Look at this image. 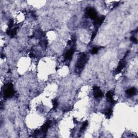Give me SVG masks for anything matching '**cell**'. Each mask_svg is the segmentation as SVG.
Returning <instances> with one entry per match:
<instances>
[{"label":"cell","instance_id":"cell-1","mask_svg":"<svg viewBox=\"0 0 138 138\" xmlns=\"http://www.w3.org/2000/svg\"><path fill=\"white\" fill-rule=\"evenodd\" d=\"M88 57L85 53H82L79 56L78 61L75 64V71L77 74H80L85 67L86 63H87Z\"/></svg>","mask_w":138,"mask_h":138},{"label":"cell","instance_id":"cell-2","mask_svg":"<svg viewBox=\"0 0 138 138\" xmlns=\"http://www.w3.org/2000/svg\"><path fill=\"white\" fill-rule=\"evenodd\" d=\"M15 93V91L13 90V85L12 84H8L5 86V88L4 91V96L5 98H11Z\"/></svg>","mask_w":138,"mask_h":138},{"label":"cell","instance_id":"cell-3","mask_svg":"<svg viewBox=\"0 0 138 138\" xmlns=\"http://www.w3.org/2000/svg\"><path fill=\"white\" fill-rule=\"evenodd\" d=\"M86 14L89 18L92 19V20H96L98 17V16H97V13L96 10L92 8H86Z\"/></svg>","mask_w":138,"mask_h":138},{"label":"cell","instance_id":"cell-4","mask_svg":"<svg viewBox=\"0 0 138 138\" xmlns=\"http://www.w3.org/2000/svg\"><path fill=\"white\" fill-rule=\"evenodd\" d=\"M93 94L94 96L96 98H101V97L103 96V93L102 92V91H101L100 88L98 86H94L93 88Z\"/></svg>","mask_w":138,"mask_h":138},{"label":"cell","instance_id":"cell-5","mask_svg":"<svg viewBox=\"0 0 138 138\" xmlns=\"http://www.w3.org/2000/svg\"><path fill=\"white\" fill-rule=\"evenodd\" d=\"M74 52H75V49L74 48L71 49L67 51L64 56L65 59L66 60H68V61L71 60L72 58L73 55L74 54Z\"/></svg>","mask_w":138,"mask_h":138},{"label":"cell","instance_id":"cell-6","mask_svg":"<svg viewBox=\"0 0 138 138\" xmlns=\"http://www.w3.org/2000/svg\"><path fill=\"white\" fill-rule=\"evenodd\" d=\"M125 65H126L125 61H124L123 60L121 61L118 64L117 68L115 70V74H119V73L122 71V70L124 69V67L125 66Z\"/></svg>","mask_w":138,"mask_h":138},{"label":"cell","instance_id":"cell-7","mask_svg":"<svg viewBox=\"0 0 138 138\" xmlns=\"http://www.w3.org/2000/svg\"><path fill=\"white\" fill-rule=\"evenodd\" d=\"M113 92L111 91H110L109 92H107L106 94V98L107 99V100L109 101L111 104H114L116 102V101H115L113 99Z\"/></svg>","mask_w":138,"mask_h":138},{"label":"cell","instance_id":"cell-8","mask_svg":"<svg viewBox=\"0 0 138 138\" xmlns=\"http://www.w3.org/2000/svg\"><path fill=\"white\" fill-rule=\"evenodd\" d=\"M51 121H48L47 122H46L44 125H43L42 127H41V131H42V132L43 133L46 134L47 133V132H48V130L49 128L50 127V126L51 125Z\"/></svg>","mask_w":138,"mask_h":138},{"label":"cell","instance_id":"cell-9","mask_svg":"<svg viewBox=\"0 0 138 138\" xmlns=\"http://www.w3.org/2000/svg\"><path fill=\"white\" fill-rule=\"evenodd\" d=\"M105 18V16H101L100 17H97L96 20H94V25L99 26L102 23H103Z\"/></svg>","mask_w":138,"mask_h":138},{"label":"cell","instance_id":"cell-10","mask_svg":"<svg viewBox=\"0 0 138 138\" xmlns=\"http://www.w3.org/2000/svg\"><path fill=\"white\" fill-rule=\"evenodd\" d=\"M17 28H15L11 29H8L7 31V34L8 35H9V36H10L11 37H13L16 35V32H17Z\"/></svg>","mask_w":138,"mask_h":138},{"label":"cell","instance_id":"cell-11","mask_svg":"<svg viewBox=\"0 0 138 138\" xmlns=\"http://www.w3.org/2000/svg\"><path fill=\"white\" fill-rule=\"evenodd\" d=\"M137 90L135 88H132L126 91V94L129 97H132L135 95L136 93Z\"/></svg>","mask_w":138,"mask_h":138},{"label":"cell","instance_id":"cell-12","mask_svg":"<svg viewBox=\"0 0 138 138\" xmlns=\"http://www.w3.org/2000/svg\"><path fill=\"white\" fill-rule=\"evenodd\" d=\"M112 112H113L112 110L111 109V108H109V109H106V110L105 111L104 114H105V116H106V117L107 118L109 119L112 116Z\"/></svg>","mask_w":138,"mask_h":138},{"label":"cell","instance_id":"cell-13","mask_svg":"<svg viewBox=\"0 0 138 138\" xmlns=\"http://www.w3.org/2000/svg\"><path fill=\"white\" fill-rule=\"evenodd\" d=\"M88 125V121H84V122L82 126L81 127V128H80V132H82V131H84L85 129H86V128L87 127Z\"/></svg>","mask_w":138,"mask_h":138},{"label":"cell","instance_id":"cell-14","mask_svg":"<svg viewBox=\"0 0 138 138\" xmlns=\"http://www.w3.org/2000/svg\"><path fill=\"white\" fill-rule=\"evenodd\" d=\"M52 105H53V109H56L58 106V103L57 100L56 99H53L52 100Z\"/></svg>","mask_w":138,"mask_h":138},{"label":"cell","instance_id":"cell-15","mask_svg":"<svg viewBox=\"0 0 138 138\" xmlns=\"http://www.w3.org/2000/svg\"><path fill=\"white\" fill-rule=\"evenodd\" d=\"M99 49L97 47H94L92 48V49L91 50V53L92 55H95V54H97L98 52Z\"/></svg>","mask_w":138,"mask_h":138},{"label":"cell","instance_id":"cell-16","mask_svg":"<svg viewBox=\"0 0 138 138\" xmlns=\"http://www.w3.org/2000/svg\"><path fill=\"white\" fill-rule=\"evenodd\" d=\"M131 40L132 42H133L134 43H135V44H137L138 40L134 36H132L131 37Z\"/></svg>","mask_w":138,"mask_h":138},{"label":"cell","instance_id":"cell-17","mask_svg":"<svg viewBox=\"0 0 138 138\" xmlns=\"http://www.w3.org/2000/svg\"><path fill=\"white\" fill-rule=\"evenodd\" d=\"M97 31H98V29H96V30L93 32L92 35V40H93L94 38H95V37L96 36V35L97 34Z\"/></svg>","mask_w":138,"mask_h":138},{"label":"cell","instance_id":"cell-18","mask_svg":"<svg viewBox=\"0 0 138 138\" xmlns=\"http://www.w3.org/2000/svg\"><path fill=\"white\" fill-rule=\"evenodd\" d=\"M39 133H40V131L38 130V129H37V130H36V131H35L34 132V136L36 137V136H37V135L39 134Z\"/></svg>","mask_w":138,"mask_h":138}]
</instances>
